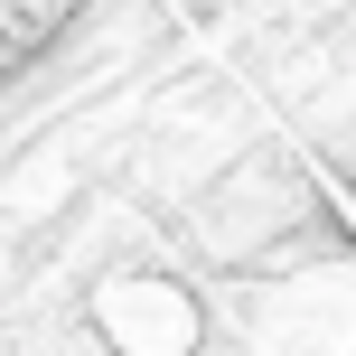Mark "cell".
<instances>
[{
	"mask_svg": "<svg viewBox=\"0 0 356 356\" xmlns=\"http://www.w3.org/2000/svg\"><path fill=\"white\" fill-rule=\"evenodd\" d=\"M85 10L94 0H0V75H19L29 56H47Z\"/></svg>",
	"mask_w": 356,
	"mask_h": 356,
	"instance_id": "cell-1",
	"label": "cell"
}]
</instances>
